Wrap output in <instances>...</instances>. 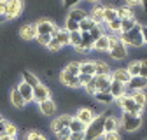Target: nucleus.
I'll return each mask as SVG.
<instances>
[{
	"label": "nucleus",
	"mask_w": 147,
	"mask_h": 140,
	"mask_svg": "<svg viewBox=\"0 0 147 140\" xmlns=\"http://www.w3.org/2000/svg\"><path fill=\"white\" fill-rule=\"evenodd\" d=\"M119 40L124 42L126 46H131V47H142L144 46V39H142V25L137 23L130 32H121L119 35Z\"/></svg>",
	"instance_id": "1"
},
{
	"label": "nucleus",
	"mask_w": 147,
	"mask_h": 140,
	"mask_svg": "<svg viewBox=\"0 0 147 140\" xmlns=\"http://www.w3.org/2000/svg\"><path fill=\"white\" fill-rule=\"evenodd\" d=\"M109 37H110V46H109L107 52L110 55V58L116 60V61L126 60V56H128V46L119 40L117 35H109Z\"/></svg>",
	"instance_id": "2"
},
{
	"label": "nucleus",
	"mask_w": 147,
	"mask_h": 140,
	"mask_svg": "<svg viewBox=\"0 0 147 140\" xmlns=\"http://www.w3.org/2000/svg\"><path fill=\"white\" fill-rule=\"evenodd\" d=\"M144 126V121L142 116H135V114H121V130H124L126 133H135L140 131Z\"/></svg>",
	"instance_id": "3"
},
{
	"label": "nucleus",
	"mask_w": 147,
	"mask_h": 140,
	"mask_svg": "<svg viewBox=\"0 0 147 140\" xmlns=\"http://www.w3.org/2000/svg\"><path fill=\"white\" fill-rule=\"evenodd\" d=\"M105 114H98L95 117V121L91 122L89 126H86V140H102L103 137V122H105Z\"/></svg>",
	"instance_id": "4"
},
{
	"label": "nucleus",
	"mask_w": 147,
	"mask_h": 140,
	"mask_svg": "<svg viewBox=\"0 0 147 140\" xmlns=\"http://www.w3.org/2000/svg\"><path fill=\"white\" fill-rule=\"evenodd\" d=\"M117 102V105H119V109H121V112H126V114H135V116H142V112H144V109L140 107V105L130 96V95H124V96H121L119 100H116Z\"/></svg>",
	"instance_id": "5"
},
{
	"label": "nucleus",
	"mask_w": 147,
	"mask_h": 140,
	"mask_svg": "<svg viewBox=\"0 0 147 140\" xmlns=\"http://www.w3.org/2000/svg\"><path fill=\"white\" fill-rule=\"evenodd\" d=\"M23 11V0H7V9H5V18L9 20H16Z\"/></svg>",
	"instance_id": "6"
},
{
	"label": "nucleus",
	"mask_w": 147,
	"mask_h": 140,
	"mask_svg": "<svg viewBox=\"0 0 147 140\" xmlns=\"http://www.w3.org/2000/svg\"><path fill=\"white\" fill-rule=\"evenodd\" d=\"M60 82L61 86H67L70 88V90H77V88H81V81H79V75H72L68 72H65V70H61L60 72Z\"/></svg>",
	"instance_id": "7"
},
{
	"label": "nucleus",
	"mask_w": 147,
	"mask_h": 140,
	"mask_svg": "<svg viewBox=\"0 0 147 140\" xmlns=\"http://www.w3.org/2000/svg\"><path fill=\"white\" fill-rule=\"evenodd\" d=\"M37 105H39V112L42 116H46V117L54 116V114H56V110H58V105H56V102H54L53 98H47V100L37 103Z\"/></svg>",
	"instance_id": "8"
},
{
	"label": "nucleus",
	"mask_w": 147,
	"mask_h": 140,
	"mask_svg": "<svg viewBox=\"0 0 147 140\" xmlns=\"http://www.w3.org/2000/svg\"><path fill=\"white\" fill-rule=\"evenodd\" d=\"M147 90V79L140 77V75H135L130 79V82L126 84V91L131 93V91H145ZM126 93V95H128Z\"/></svg>",
	"instance_id": "9"
},
{
	"label": "nucleus",
	"mask_w": 147,
	"mask_h": 140,
	"mask_svg": "<svg viewBox=\"0 0 147 140\" xmlns=\"http://www.w3.org/2000/svg\"><path fill=\"white\" fill-rule=\"evenodd\" d=\"M96 116H98V114H95V110L89 109V107H81V109H77V112H76V117H77L81 122H84L86 126H89L91 122L95 121Z\"/></svg>",
	"instance_id": "10"
},
{
	"label": "nucleus",
	"mask_w": 147,
	"mask_h": 140,
	"mask_svg": "<svg viewBox=\"0 0 147 140\" xmlns=\"http://www.w3.org/2000/svg\"><path fill=\"white\" fill-rule=\"evenodd\" d=\"M58 26L54 25L51 20H39L35 23V30H37V35H51Z\"/></svg>",
	"instance_id": "11"
},
{
	"label": "nucleus",
	"mask_w": 147,
	"mask_h": 140,
	"mask_svg": "<svg viewBox=\"0 0 147 140\" xmlns=\"http://www.w3.org/2000/svg\"><path fill=\"white\" fill-rule=\"evenodd\" d=\"M70 119H72L70 114H60L58 117H54V119L51 121V131L56 133V131H60L61 128H68Z\"/></svg>",
	"instance_id": "12"
},
{
	"label": "nucleus",
	"mask_w": 147,
	"mask_h": 140,
	"mask_svg": "<svg viewBox=\"0 0 147 140\" xmlns=\"http://www.w3.org/2000/svg\"><path fill=\"white\" fill-rule=\"evenodd\" d=\"M47 98H51V90H49L46 84L40 82L39 86L33 88V102L35 103H40V102H44Z\"/></svg>",
	"instance_id": "13"
},
{
	"label": "nucleus",
	"mask_w": 147,
	"mask_h": 140,
	"mask_svg": "<svg viewBox=\"0 0 147 140\" xmlns=\"http://www.w3.org/2000/svg\"><path fill=\"white\" fill-rule=\"evenodd\" d=\"M121 128V117H116V116H107L105 117V122H103V131L105 133H110V131H119Z\"/></svg>",
	"instance_id": "14"
},
{
	"label": "nucleus",
	"mask_w": 147,
	"mask_h": 140,
	"mask_svg": "<svg viewBox=\"0 0 147 140\" xmlns=\"http://www.w3.org/2000/svg\"><path fill=\"white\" fill-rule=\"evenodd\" d=\"M109 93L112 95L116 100H119L121 96H124V95L128 93V91H126V84H123V82L112 79V82H110V86H109Z\"/></svg>",
	"instance_id": "15"
},
{
	"label": "nucleus",
	"mask_w": 147,
	"mask_h": 140,
	"mask_svg": "<svg viewBox=\"0 0 147 140\" xmlns=\"http://www.w3.org/2000/svg\"><path fill=\"white\" fill-rule=\"evenodd\" d=\"M20 35H21V39L30 42V40H35L37 39V30H35V23H28L25 26L20 28Z\"/></svg>",
	"instance_id": "16"
},
{
	"label": "nucleus",
	"mask_w": 147,
	"mask_h": 140,
	"mask_svg": "<svg viewBox=\"0 0 147 140\" xmlns=\"http://www.w3.org/2000/svg\"><path fill=\"white\" fill-rule=\"evenodd\" d=\"M51 37L56 39L63 47H65V46H70V32L65 30V28H56V30L51 33Z\"/></svg>",
	"instance_id": "17"
},
{
	"label": "nucleus",
	"mask_w": 147,
	"mask_h": 140,
	"mask_svg": "<svg viewBox=\"0 0 147 140\" xmlns=\"http://www.w3.org/2000/svg\"><path fill=\"white\" fill-rule=\"evenodd\" d=\"M9 98H11V103H12V107H14V109H20V110H21V109L26 107V102L23 100L21 93L18 91V88H12V90H11Z\"/></svg>",
	"instance_id": "18"
},
{
	"label": "nucleus",
	"mask_w": 147,
	"mask_h": 140,
	"mask_svg": "<svg viewBox=\"0 0 147 140\" xmlns=\"http://www.w3.org/2000/svg\"><path fill=\"white\" fill-rule=\"evenodd\" d=\"M16 88H18V91L21 93V96H23V100L26 102V105L33 102V88H32V86H28L26 82H23V81H21Z\"/></svg>",
	"instance_id": "19"
},
{
	"label": "nucleus",
	"mask_w": 147,
	"mask_h": 140,
	"mask_svg": "<svg viewBox=\"0 0 147 140\" xmlns=\"http://www.w3.org/2000/svg\"><path fill=\"white\" fill-rule=\"evenodd\" d=\"M110 75H112L114 81H119L123 84H128V82H130V79H131V74L128 72V68H116V70L110 72Z\"/></svg>",
	"instance_id": "20"
},
{
	"label": "nucleus",
	"mask_w": 147,
	"mask_h": 140,
	"mask_svg": "<svg viewBox=\"0 0 147 140\" xmlns=\"http://www.w3.org/2000/svg\"><path fill=\"white\" fill-rule=\"evenodd\" d=\"M110 82H112V75H95V84H96V93L98 91H107Z\"/></svg>",
	"instance_id": "21"
},
{
	"label": "nucleus",
	"mask_w": 147,
	"mask_h": 140,
	"mask_svg": "<svg viewBox=\"0 0 147 140\" xmlns=\"http://www.w3.org/2000/svg\"><path fill=\"white\" fill-rule=\"evenodd\" d=\"M109 46H110V37L103 33L100 39H96V40H95V44H93V51L107 52V51H109Z\"/></svg>",
	"instance_id": "22"
},
{
	"label": "nucleus",
	"mask_w": 147,
	"mask_h": 140,
	"mask_svg": "<svg viewBox=\"0 0 147 140\" xmlns=\"http://www.w3.org/2000/svg\"><path fill=\"white\" fill-rule=\"evenodd\" d=\"M95 102H98V103H102V105H112L114 102H116V98L109 93V90L107 91H98V93H95Z\"/></svg>",
	"instance_id": "23"
},
{
	"label": "nucleus",
	"mask_w": 147,
	"mask_h": 140,
	"mask_svg": "<svg viewBox=\"0 0 147 140\" xmlns=\"http://www.w3.org/2000/svg\"><path fill=\"white\" fill-rule=\"evenodd\" d=\"M21 77H23V82H26V84L32 86V88H35V86L40 84V79L37 77L33 72H30V70H25V72H21Z\"/></svg>",
	"instance_id": "24"
},
{
	"label": "nucleus",
	"mask_w": 147,
	"mask_h": 140,
	"mask_svg": "<svg viewBox=\"0 0 147 140\" xmlns=\"http://www.w3.org/2000/svg\"><path fill=\"white\" fill-rule=\"evenodd\" d=\"M67 18H70V20L77 21V23H81L82 20H86V18H88V12H86L84 9L74 7V9H70V12H68V16H67Z\"/></svg>",
	"instance_id": "25"
},
{
	"label": "nucleus",
	"mask_w": 147,
	"mask_h": 140,
	"mask_svg": "<svg viewBox=\"0 0 147 140\" xmlns=\"http://www.w3.org/2000/svg\"><path fill=\"white\" fill-rule=\"evenodd\" d=\"M103 9H105L103 5H98V4H96V5L93 7V11H91V16H89V18H91V20H93L96 25H102V23H103Z\"/></svg>",
	"instance_id": "26"
},
{
	"label": "nucleus",
	"mask_w": 147,
	"mask_h": 140,
	"mask_svg": "<svg viewBox=\"0 0 147 140\" xmlns=\"http://www.w3.org/2000/svg\"><path fill=\"white\" fill-rule=\"evenodd\" d=\"M68 128H70V131L72 133H79V131H86V125L84 122H81L76 116H72V119H70V125H68Z\"/></svg>",
	"instance_id": "27"
},
{
	"label": "nucleus",
	"mask_w": 147,
	"mask_h": 140,
	"mask_svg": "<svg viewBox=\"0 0 147 140\" xmlns=\"http://www.w3.org/2000/svg\"><path fill=\"white\" fill-rule=\"evenodd\" d=\"M128 95H130L142 109L147 105V95H145V91H131V93H128Z\"/></svg>",
	"instance_id": "28"
},
{
	"label": "nucleus",
	"mask_w": 147,
	"mask_h": 140,
	"mask_svg": "<svg viewBox=\"0 0 147 140\" xmlns=\"http://www.w3.org/2000/svg\"><path fill=\"white\" fill-rule=\"evenodd\" d=\"M112 70H110V67L105 61H95V75H107Z\"/></svg>",
	"instance_id": "29"
},
{
	"label": "nucleus",
	"mask_w": 147,
	"mask_h": 140,
	"mask_svg": "<svg viewBox=\"0 0 147 140\" xmlns=\"http://www.w3.org/2000/svg\"><path fill=\"white\" fill-rule=\"evenodd\" d=\"M114 20H117V9H114V7H105L103 9V23L107 25V23L114 21Z\"/></svg>",
	"instance_id": "30"
},
{
	"label": "nucleus",
	"mask_w": 147,
	"mask_h": 140,
	"mask_svg": "<svg viewBox=\"0 0 147 140\" xmlns=\"http://www.w3.org/2000/svg\"><path fill=\"white\" fill-rule=\"evenodd\" d=\"M81 74L95 77V61H84V63H81Z\"/></svg>",
	"instance_id": "31"
},
{
	"label": "nucleus",
	"mask_w": 147,
	"mask_h": 140,
	"mask_svg": "<svg viewBox=\"0 0 147 140\" xmlns=\"http://www.w3.org/2000/svg\"><path fill=\"white\" fill-rule=\"evenodd\" d=\"M138 21L135 20V16L133 18H126V20H121V32H130Z\"/></svg>",
	"instance_id": "32"
},
{
	"label": "nucleus",
	"mask_w": 147,
	"mask_h": 140,
	"mask_svg": "<svg viewBox=\"0 0 147 140\" xmlns=\"http://www.w3.org/2000/svg\"><path fill=\"white\" fill-rule=\"evenodd\" d=\"M63 70H65V72H68V74H72V75H79L81 74V63L79 61H70Z\"/></svg>",
	"instance_id": "33"
},
{
	"label": "nucleus",
	"mask_w": 147,
	"mask_h": 140,
	"mask_svg": "<svg viewBox=\"0 0 147 140\" xmlns=\"http://www.w3.org/2000/svg\"><path fill=\"white\" fill-rule=\"evenodd\" d=\"M133 16L135 14H133L131 7H128V5H121L117 9V18H119V20H126V18H133Z\"/></svg>",
	"instance_id": "34"
},
{
	"label": "nucleus",
	"mask_w": 147,
	"mask_h": 140,
	"mask_svg": "<svg viewBox=\"0 0 147 140\" xmlns=\"http://www.w3.org/2000/svg\"><path fill=\"white\" fill-rule=\"evenodd\" d=\"M95 26H96V23L91 20L89 16L86 18V20H82V21L79 23V30H81V32H89V30H93Z\"/></svg>",
	"instance_id": "35"
},
{
	"label": "nucleus",
	"mask_w": 147,
	"mask_h": 140,
	"mask_svg": "<svg viewBox=\"0 0 147 140\" xmlns=\"http://www.w3.org/2000/svg\"><path fill=\"white\" fill-rule=\"evenodd\" d=\"M25 140H47V137L44 133H40L39 130H30L25 137Z\"/></svg>",
	"instance_id": "36"
},
{
	"label": "nucleus",
	"mask_w": 147,
	"mask_h": 140,
	"mask_svg": "<svg viewBox=\"0 0 147 140\" xmlns=\"http://www.w3.org/2000/svg\"><path fill=\"white\" fill-rule=\"evenodd\" d=\"M81 40H82L81 32H70V46H72L74 49L81 46Z\"/></svg>",
	"instance_id": "37"
},
{
	"label": "nucleus",
	"mask_w": 147,
	"mask_h": 140,
	"mask_svg": "<svg viewBox=\"0 0 147 140\" xmlns=\"http://www.w3.org/2000/svg\"><path fill=\"white\" fill-rule=\"evenodd\" d=\"M107 28L112 32V33H116V35H119L121 33V20L117 18V20H114V21H110V23H107Z\"/></svg>",
	"instance_id": "38"
},
{
	"label": "nucleus",
	"mask_w": 147,
	"mask_h": 140,
	"mask_svg": "<svg viewBox=\"0 0 147 140\" xmlns=\"http://www.w3.org/2000/svg\"><path fill=\"white\" fill-rule=\"evenodd\" d=\"M63 28L68 30V32H81L79 30V23L74 21V20H70V18H67V20H65V26Z\"/></svg>",
	"instance_id": "39"
},
{
	"label": "nucleus",
	"mask_w": 147,
	"mask_h": 140,
	"mask_svg": "<svg viewBox=\"0 0 147 140\" xmlns=\"http://www.w3.org/2000/svg\"><path fill=\"white\" fill-rule=\"evenodd\" d=\"M126 68H128V72L131 74V77H135V75L140 74V61H138V60H137V61H131Z\"/></svg>",
	"instance_id": "40"
},
{
	"label": "nucleus",
	"mask_w": 147,
	"mask_h": 140,
	"mask_svg": "<svg viewBox=\"0 0 147 140\" xmlns=\"http://www.w3.org/2000/svg\"><path fill=\"white\" fill-rule=\"evenodd\" d=\"M4 133L9 135V137H14V138H16V135H18V126L14 125V122L7 121V122H5V131H4Z\"/></svg>",
	"instance_id": "41"
},
{
	"label": "nucleus",
	"mask_w": 147,
	"mask_h": 140,
	"mask_svg": "<svg viewBox=\"0 0 147 140\" xmlns=\"http://www.w3.org/2000/svg\"><path fill=\"white\" fill-rule=\"evenodd\" d=\"M70 135H72L70 128H61L60 131H56V133H54V137H56L58 140H68V138H70Z\"/></svg>",
	"instance_id": "42"
},
{
	"label": "nucleus",
	"mask_w": 147,
	"mask_h": 140,
	"mask_svg": "<svg viewBox=\"0 0 147 140\" xmlns=\"http://www.w3.org/2000/svg\"><path fill=\"white\" fill-rule=\"evenodd\" d=\"M46 47H47L49 51H53V52H58V51H61V47H63V46H61L56 39H51V42H49Z\"/></svg>",
	"instance_id": "43"
},
{
	"label": "nucleus",
	"mask_w": 147,
	"mask_h": 140,
	"mask_svg": "<svg viewBox=\"0 0 147 140\" xmlns=\"http://www.w3.org/2000/svg\"><path fill=\"white\" fill-rule=\"evenodd\" d=\"M102 140H123L119 131H110V133H103Z\"/></svg>",
	"instance_id": "44"
},
{
	"label": "nucleus",
	"mask_w": 147,
	"mask_h": 140,
	"mask_svg": "<svg viewBox=\"0 0 147 140\" xmlns=\"http://www.w3.org/2000/svg\"><path fill=\"white\" fill-rule=\"evenodd\" d=\"M89 35H91V39L93 40H96V39H100L102 35H103V32H102V28H100V25H96L93 30H89Z\"/></svg>",
	"instance_id": "45"
},
{
	"label": "nucleus",
	"mask_w": 147,
	"mask_h": 140,
	"mask_svg": "<svg viewBox=\"0 0 147 140\" xmlns=\"http://www.w3.org/2000/svg\"><path fill=\"white\" fill-rule=\"evenodd\" d=\"M51 39H53L51 35H37V39H35V40L39 42L40 46H47V44L51 42Z\"/></svg>",
	"instance_id": "46"
},
{
	"label": "nucleus",
	"mask_w": 147,
	"mask_h": 140,
	"mask_svg": "<svg viewBox=\"0 0 147 140\" xmlns=\"http://www.w3.org/2000/svg\"><path fill=\"white\" fill-rule=\"evenodd\" d=\"M140 77L147 79V60H140Z\"/></svg>",
	"instance_id": "47"
},
{
	"label": "nucleus",
	"mask_w": 147,
	"mask_h": 140,
	"mask_svg": "<svg viewBox=\"0 0 147 140\" xmlns=\"http://www.w3.org/2000/svg\"><path fill=\"white\" fill-rule=\"evenodd\" d=\"M79 2H81V0H63V7H67V9H74V7H77Z\"/></svg>",
	"instance_id": "48"
},
{
	"label": "nucleus",
	"mask_w": 147,
	"mask_h": 140,
	"mask_svg": "<svg viewBox=\"0 0 147 140\" xmlns=\"http://www.w3.org/2000/svg\"><path fill=\"white\" fill-rule=\"evenodd\" d=\"M68 140H86V133H84V131H79V133H72Z\"/></svg>",
	"instance_id": "49"
},
{
	"label": "nucleus",
	"mask_w": 147,
	"mask_h": 140,
	"mask_svg": "<svg viewBox=\"0 0 147 140\" xmlns=\"http://www.w3.org/2000/svg\"><path fill=\"white\" fill-rule=\"evenodd\" d=\"M91 79H93V77H91V75H86V74H79V81H81V86H86Z\"/></svg>",
	"instance_id": "50"
},
{
	"label": "nucleus",
	"mask_w": 147,
	"mask_h": 140,
	"mask_svg": "<svg viewBox=\"0 0 147 140\" xmlns=\"http://www.w3.org/2000/svg\"><path fill=\"white\" fill-rule=\"evenodd\" d=\"M138 4H140V0H124V5H128V7H135Z\"/></svg>",
	"instance_id": "51"
},
{
	"label": "nucleus",
	"mask_w": 147,
	"mask_h": 140,
	"mask_svg": "<svg viewBox=\"0 0 147 140\" xmlns=\"http://www.w3.org/2000/svg\"><path fill=\"white\" fill-rule=\"evenodd\" d=\"M7 9V0H0V14H5Z\"/></svg>",
	"instance_id": "52"
},
{
	"label": "nucleus",
	"mask_w": 147,
	"mask_h": 140,
	"mask_svg": "<svg viewBox=\"0 0 147 140\" xmlns=\"http://www.w3.org/2000/svg\"><path fill=\"white\" fill-rule=\"evenodd\" d=\"M142 39H144V44H147V26L142 25Z\"/></svg>",
	"instance_id": "53"
},
{
	"label": "nucleus",
	"mask_w": 147,
	"mask_h": 140,
	"mask_svg": "<svg viewBox=\"0 0 147 140\" xmlns=\"http://www.w3.org/2000/svg\"><path fill=\"white\" fill-rule=\"evenodd\" d=\"M0 140H16V138H14V137H9V135L4 133V135H0Z\"/></svg>",
	"instance_id": "54"
},
{
	"label": "nucleus",
	"mask_w": 147,
	"mask_h": 140,
	"mask_svg": "<svg viewBox=\"0 0 147 140\" xmlns=\"http://www.w3.org/2000/svg\"><path fill=\"white\" fill-rule=\"evenodd\" d=\"M140 5H142L144 12H147V0H140Z\"/></svg>",
	"instance_id": "55"
},
{
	"label": "nucleus",
	"mask_w": 147,
	"mask_h": 140,
	"mask_svg": "<svg viewBox=\"0 0 147 140\" xmlns=\"http://www.w3.org/2000/svg\"><path fill=\"white\" fill-rule=\"evenodd\" d=\"M5 21H7V18L4 14H0V23H5Z\"/></svg>",
	"instance_id": "56"
},
{
	"label": "nucleus",
	"mask_w": 147,
	"mask_h": 140,
	"mask_svg": "<svg viewBox=\"0 0 147 140\" xmlns=\"http://www.w3.org/2000/svg\"><path fill=\"white\" fill-rule=\"evenodd\" d=\"M86 2H93V4H96V2H100V0H86Z\"/></svg>",
	"instance_id": "57"
},
{
	"label": "nucleus",
	"mask_w": 147,
	"mask_h": 140,
	"mask_svg": "<svg viewBox=\"0 0 147 140\" xmlns=\"http://www.w3.org/2000/svg\"><path fill=\"white\" fill-rule=\"evenodd\" d=\"M0 119H2V114H0Z\"/></svg>",
	"instance_id": "58"
},
{
	"label": "nucleus",
	"mask_w": 147,
	"mask_h": 140,
	"mask_svg": "<svg viewBox=\"0 0 147 140\" xmlns=\"http://www.w3.org/2000/svg\"><path fill=\"white\" fill-rule=\"evenodd\" d=\"M144 140H147V137H145V138H144Z\"/></svg>",
	"instance_id": "59"
}]
</instances>
